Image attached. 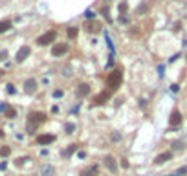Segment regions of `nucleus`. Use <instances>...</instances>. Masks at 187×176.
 Listing matches in <instances>:
<instances>
[{"mask_svg":"<svg viewBox=\"0 0 187 176\" xmlns=\"http://www.w3.org/2000/svg\"><path fill=\"white\" fill-rule=\"evenodd\" d=\"M46 119H48V116L44 114V112H29V114H28L26 132H28V134H35L40 125L46 123Z\"/></svg>","mask_w":187,"mask_h":176,"instance_id":"obj_1","label":"nucleus"},{"mask_svg":"<svg viewBox=\"0 0 187 176\" xmlns=\"http://www.w3.org/2000/svg\"><path fill=\"white\" fill-rule=\"evenodd\" d=\"M121 83H123V73H121V70H112V72L108 73L107 77V86L110 92H114V90H118L121 86Z\"/></svg>","mask_w":187,"mask_h":176,"instance_id":"obj_2","label":"nucleus"},{"mask_svg":"<svg viewBox=\"0 0 187 176\" xmlns=\"http://www.w3.org/2000/svg\"><path fill=\"white\" fill-rule=\"evenodd\" d=\"M55 39H57V31H55V29H50V31L42 33L37 39V44H39V46H48V44H53L55 42Z\"/></svg>","mask_w":187,"mask_h":176,"instance_id":"obj_3","label":"nucleus"},{"mask_svg":"<svg viewBox=\"0 0 187 176\" xmlns=\"http://www.w3.org/2000/svg\"><path fill=\"white\" fill-rule=\"evenodd\" d=\"M68 52H70V44L68 42H57V44H53V48H52L53 57H63V55H66Z\"/></svg>","mask_w":187,"mask_h":176,"instance_id":"obj_4","label":"nucleus"},{"mask_svg":"<svg viewBox=\"0 0 187 176\" xmlns=\"http://www.w3.org/2000/svg\"><path fill=\"white\" fill-rule=\"evenodd\" d=\"M37 88H39L37 79L29 77V79H26V81H24V92H26L28 95H33L35 92H37Z\"/></svg>","mask_w":187,"mask_h":176,"instance_id":"obj_5","label":"nucleus"},{"mask_svg":"<svg viewBox=\"0 0 187 176\" xmlns=\"http://www.w3.org/2000/svg\"><path fill=\"white\" fill-rule=\"evenodd\" d=\"M171 160H173V150H165V152H160L154 158V163L156 165H163V163L171 162Z\"/></svg>","mask_w":187,"mask_h":176,"instance_id":"obj_6","label":"nucleus"},{"mask_svg":"<svg viewBox=\"0 0 187 176\" xmlns=\"http://www.w3.org/2000/svg\"><path fill=\"white\" fill-rule=\"evenodd\" d=\"M110 95H112V92H110V90H105V92H101L99 95H95L92 105H94V107H97V105L101 107V105H105V103H107L108 99H110Z\"/></svg>","mask_w":187,"mask_h":176,"instance_id":"obj_7","label":"nucleus"},{"mask_svg":"<svg viewBox=\"0 0 187 176\" xmlns=\"http://www.w3.org/2000/svg\"><path fill=\"white\" fill-rule=\"evenodd\" d=\"M29 53H31V48H29V46H22L17 52V55H15V61H17V63H24L29 57Z\"/></svg>","mask_w":187,"mask_h":176,"instance_id":"obj_8","label":"nucleus"},{"mask_svg":"<svg viewBox=\"0 0 187 176\" xmlns=\"http://www.w3.org/2000/svg\"><path fill=\"white\" fill-rule=\"evenodd\" d=\"M180 123H182V114H180L178 108H174L173 112H171V116H169V125L176 128V127H180Z\"/></svg>","mask_w":187,"mask_h":176,"instance_id":"obj_9","label":"nucleus"},{"mask_svg":"<svg viewBox=\"0 0 187 176\" xmlns=\"http://www.w3.org/2000/svg\"><path fill=\"white\" fill-rule=\"evenodd\" d=\"M103 165L110 171V173H116V171H118V162H116V158H114V156H110V154H108V156H105Z\"/></svg>","mask_w":187,"mask_h":176,"instance_id":"obj_10","label":"nucleus"},{"mask_svg":"<svg viewBox=\"0 0 187 176\" xmlns=\"http://www.w3.org/2000/svg\"><path fill=\"white\" fill-rule=\"evenodd\" d=\"M53 141H55V134H40V136H37V143L42 145V147L52 145Z\"/></svg>","mask_w":187,"mask_h":176,"instance_id":"obj_11","label":"nucleus"},{"mask_svg":"<svg viewBox=\"0 0 187 176\" xmlns=\"http://www.w3.org/2000/svg\"><path fill=\"white\" fill-rule=\"evenodd\" d=\"M39 176H57V171L53 165H42L39 169Z\"/></svg>","mask_w":187,"mask_h":176,"instance_id":"obj_12","label":"nucleus"},{"mask_svg":"<svg viewBox=\"0 0 187 176\" xmlns=\"http://www.w3.org/2000/svg\"><path fill=\"white\" fill-rule=\"evenodd\" d=\"M90 92H92V88H90V84H86V83H83V84L77 86V97H81V99L90 95Z\"/></svg>","mask_w":187,"mask_h":176,"instance_id":"obj_13","label":"nucleus"},{"mask_svg":"<svg viewBox=\"0 0 187 176\" xmlns=\"http://www.w3.org/2000/svg\"><path fill=\"white\" fill-rule=\"evenodd\" d=\"M81 176H99V165H90V167L83 169Z\"/></svg>","mask_w":187,"mask_h":176,"instance_id":"obj_14","label":"nucleus"},{"mask_svg":"<svg viewBox=\"0 0 187 176\" xmlns=\"http://www.w3.org/2000/svg\"><path fill=\"white\" fill-rule=\"evenodd\" d=\"M127 9H129V4L127 0H121V2L118 4V11H119V18H127L125 15H127Z\"/></svg>","mask_w":187,"mask_h":176,"instance_id":"obj_15","label":"nucleus"},{"mask_svg":"<svg viewBox=\"0 0 187 176\" xmlns=\"http://www.w3.org/2000/svg\"><path fill=\"white\" fill-rule=\"evenodd\" d=\"M77 147H79V145H75V143L68 145V147L63 150V156H64V158H70V156H72V154L75 152V150H77Z\"/></svg>","mask_w":187,"mask_h":176,"instance_id":"obj_16","label":"nucleus"},{"mask_svg":"<svg viewBox=\"0 0 187 176\" xmlns=\"http://www.w3.org/2000/svg\"><path fill=\"white\" fill-rule=\"evenodd\" d=\"M4 118H7V119H15V118H17V110H15L13 107H7L6 110H4Z\"/></svg>","mask_w":187,"mask_h":176,"instance_id":"obj_17","label":"nucleus"},{"mask_svg":"<svg viewBox=\"0 0 187 176\" xmlns=\"http://www.w3.org/2000/svg\"><path fill=\"white\" fill-rule=\"evenodd\" d=\"M11 20H0V33H6V31H9L11 29Z\"/></svg>","mask_w":187,"mask_h":176,"instance_id":"obj_18","label":"nucleus"},{"mask_svg":"<svg viewBox=\"0 0 187 176\" xmlns=\"http://www.w3.org/2000/svg\"><path fill=\"white\" fill-rule=\"evenodd\" d=\"M184 145H185L184 139H176V141L171 143V149L173 150H184Z\"/></svg>","mask_w":187,"mask_h":176,"instance_id":"obj_19","label":"nucleus"},{"mask_svg":"<svg viewBox=\"0 0 187 176\" xmlns=\"http://www.w3.org/2000/svg\"><path fill=\"white\" fill-rule=\"evenodd\" d=\"M121 139H123V136H121V132H118V130L110 132V141H114V143H119Z\"/></svg>","mask_w":187,"mask_h":176,"instance_id":"obj_20","label":"nucleus"},{"mask_svg":"<svg viewBox=\"0 0 187 176\" xmlns=\"http://www.w3.org/2000/svg\"><path fill=\"white\" fill-rule=\"evenodd\" d=\"M101 13H103V17H105V20H107L108 24H112V18H110V7H108V6H105L103 9H101Z\"/></svg>","mask_w":187,"mask_h":176,"instance_id":"obj_21","label":"nucleus"},{"mask_svg":"<svg viewBox=\"0 0 187 176\" xmlns=\"http://www.w3.org/2000/svg\"><path fill=\"white\" fill-rule=\"evenodd\" d=\"M9 154H11V147H7V145H2V147H0V156H2V158H7Z\"/></svg>","mask_w":187,"mask_h":176,"instance_id":"obj_22","label":"nucleus"},{"mask_svg":"<svg viewBox=\"0 0 187 176\" xmlns=\"http://www.w3.org/2000/svg\"><path fill=\"white\" fill-rule=\"evenodd\" d=\"M73 130H75L73 123H66V125H64V132H66V134H73Z\"/></svg>","mask_w":187,"mask_h":176,"instance_id":"obj_23","label":"nucleus"},{"mask_svg":"<svg viewBox=\"0 0 187 176\" xmlns=\"http://www.w3.org/2000/svg\"><path fill=\"white\" fill-rule=\"evenodd\" d=\"M66 35H68L70 39H75V37H77V28H68Z\"/></svg>","mask_w":187,"mask_h":176,"instance_id":"obj_24","label":"nucleus"},{"mask_svg":"<svg viewBox=\"0 0 187 176\" xmlns=\"http://www.w3.org/2000/svg\"><path fill=\"white\" fill-rule=\"evenodd\" d=\"M84 18H86V20H94V18H95V13L92 11V9H88V11L84 13Z\"/></svg>","mask_w":187,"mask_h":176,"instance_id":"obj_25","label":"nucleus"},{"mask_svg":"<svg viewBox=\"0 0 187 176\" xmlns=\"http://www.w3.org/2000/svg\"><path fill=\"white\" fill-rule=\"evenodd\" d=\"M28 160H29V158H17V160H15V165H17V167H22V165L26 163Z\"/></svg>","mask_w":187,"mask_h":176,"instance_id":"obj_26","label":"nucleus"},{"mask_svg":"<svg viewBox=\"0 0 187 176\" xmlns=\"http://www.w3.org/2000/svg\"><path fill=\"white\" fill-rule=\"evenodd\" d=\"M6 90H7V94H11V95H13V94H17V88H15L11 83H9L7 86H6Z\"/></svg>","mask_w":187,"mask_h":176,"instance_id":"obj_27","label":"nucleus"},{"mask_svg":"<svg viewBox=\"0 0 187 176\" xmlns=\"http://www.w3.org/2000/svg\"><path fill=\"white\" fill-rule=\"evenodd\" d=\"M52 95H53L55 99H59V97H63V95H64V92H63V90H53Z\"/></svg>","mask_w":187,"mask_h":176,"instance_id":"obj_28","label":"nucleus"},{"mask_svg":"<svg viewBox=\"0 0 187 176\" xmlns=\"http://www.w3.org/2000/svg\"><path fill=\"white\" fill-rule=\"evenodd\" d=\"M7 50H0V61H6V59H7Z\"/></svg>","mask_w":187,"mask_h":176,"instance_id":"obj_29","label":"nucleus"},{"mask_svg":"<svg viewBox=\"0 0 187 176\" xmlns=\"http://www.w3.org/2000/svg\"><path fill=\"white\" fill-rule=\"evenodd\" d=\"M121 167H123V169H129V167H130V162H129L127 158H123V160H121Z\"/></svg>","mask_w":187,"mask_h":176,"instance_id":"obj_30","label":"nucleus"},{"mask_svg":"<svg viewBox=\"0 0 187 176\" xmlns=\"http://www.w3.org/2000/svg\"><path fill=\"white\" fill-rule=\"evenodd\" d=\"M178 90H180V84H171V92L173 94H176Z\"/></svg>","mask_w":187,"mask_h":176,"instance_id":"obj_31","label":"nucleus"},{"mask_svg":"<svg viewBox=\"0 0 187 176\" xmlns=\"http://www.w3.org/2000/svg\"><path fill=\"white\" fill-rule=\"evenodd\" d=\"M176 174H187V167H182V169H178V171H176Z\"/></svg>","mask_w":187,"mask_h":176,"instance_id":"obj_32","label":"nucleus"},{"mask_svg":"<svg viewBox=\"0 0 187 176\" xmlns=\"http://www.w3.org/2000/svg\"><path fill=\"white\" fill-rule=\"evenodd\" d=\"M77 156H79L81 160H84V158H86V152H84V150H79V152H77Z\"/></svg>","mask_w":187,"mask_h":176,"instance_id":"obj_33","label":"nucleus"},{"mask_svg":"<svg viewBox=\"0 0 187 176\" xmlns=\"http://www.w3.org/2000/svg\"><path fill=\"white\" fill-rule=\"evenodd\" d=\"M139 107H141V108L147 107V99H139Z\"/></svg>","mask_w":187,"mask_h":176,"instance_id":"obj_34","label":"nucleus"},{"mask_svg":"<svg viewBox=\"0 0 187 176\" xmlns=\"http://www.w3.org/2000/svg\"><path fill=\"white\" fill-rule=\"evenodd\" d=\"M6 167H7V162H2V163H0V171H4Z\"/></svg>","mask_w":187,"mask_h":176,"instance_id":"obj_35","label":"nucleus"},{"mask_svg":"<svg viewBox=\"0 0 187 176\" xmlns=\"http://www.w3.org/2000/svg\"><path fill=\"white\" fill-rule=\"evenodd\" d=\"M52 112H53V114L59 112V107H57V105H53V107H52Z\"/></svg>","mask_w":187,"mask_h":176,"instance_id":"obj_36","label":"nucleus"},{"mask_svg":"<svg viewBox=\"0 0 187 176\" xmlns=\"http://www.w3.org/2000/svg\"><path fill=\"white\" fill-rule=\"evenodd\" d=\"M4 136H6V132H4V130H0V138H4Z\"/></svg>","mask_w":187,"mask_h":176,"instance_id":"obj_37","label":"nucleus"},{"mask_svg":"<svg viewBox=\"0 0 187 176\" xmlns=\"http://www.w3.org/2000/svg\"><path fill=\"white\" fill-rule=\"evenodd\" d=\"M2 75H4V70H0V77H2Z\"/></svg>","mask_w":187,"mask_h":176,"instance_id":"obj_38","label":"nucleus"},{"mask_svg":"<svg viewBox=\"0 0 187 176\" xmlns=\"http://www.w3.org/2000/svg\"><path fill=\"white\" fill-rule=\"evenodd\" d=\"M167 176H178V174H176V173H174V174H167Z\"/></svg>","mask_w":187,"mask_h":176,"instance_id":"obj_39","label":"nucleus"}]
</instances>
